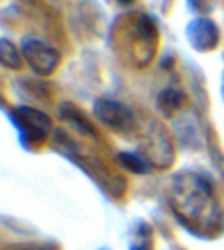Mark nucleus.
I'll list each match as a JSON object with an SVG mask.
<instances>
[{"label":"nucleus","instance_id":"nucleus-9","mask_svg":"<svg viewBox=\"0 0 224 250\" xmlns=\"http://www.w3.org/2000/svg\"><path fill=\"white\" fill-rule=\"evenodd\" d=\"M122 162L130 164V166H132V169H134V171H140V173H144V171H146V167H148V164H144V162H142V158L132 156V154H122Z\"/></svg>","mask_w":224,"mask_h":250},{"label":"nucleus","instance_id":"nucleus-7","mask_svg":"<svg viewBox=\"0 0 224 250\" xmlns=\"http://www.w3.org/2000/svg\"><path fill=\"white\" fill-rule=\"evenodd\" d=\"M22 59H24V55L18 51V47L12 42L0 40V63L6 67H12V69H20Z\"/></svg>","mask_w":224,"mask_h":250},{"label":"nucleus","instance_id":"nucleus-3","mask_svg":"<svg viewBox=\"0 0 224 250\" xmlns=\"http://www.w3.org/2000/svg\"><path fill=\"white\" fill-rule=\"evenodd\" d=\"M22 55L37 75H49L59 65V53L37 40H26L22 45Z\"/></svg>","mask_w":224,"mask_h":250},{"label":"nucleus","instance_id":"nucleus-2","mask_svg":"<svg viewBox=\"0 0 224 250\" xmlns=\"http://www.w3.org/2000/svg\"><path fill=\"white\" fill-rule=\"evenodd\" d=\"M94 114L102 124H106V126L114 132L130 134L136 128V120H134L132 110L128 106H124L122 103L110 101V99H100L94 103Z\"/></svg>","mask_w":224,"mask_h":250},{"label":"nucleus","instance_id":"nucleus-5","mask_svg":"<svg viewBox=\"0 0 224 250\" xmlns=\"http://www.w3.org/2000/svg\"><path fill=\"white\" fill-rule=\"evenodd\" d=\"M146 150H148V158L155 167H167L173 162V146L169 142V136L165 134L163 128L153 126L148 142H146Z\"/></svg>","mask_w":224,"mask_h":250},{"label":"nucleus","instance_id":"nucleus-4","mask_svg":"<svg viewBox=\"0 0 224 250\" xmlns=\"http://www.w3.org/2000/svg\"><path fill=\"white\" fill-rule=\"evenodd\" d=\"M16 122L20 124V128L26 132V136L34 142L45 140L47 134L51 132V120L47 114H43L41 110H36L32 106H20L14 112Z\"/></svg>","mask_w":224,"mask_h":250},{"label":"nucleus","instance_id":"nucleus-1","mask_svg":"<svg viewBox=\"0 0 224 250\" xmlns=\"http://www.w3.org/2000/svg\"><path fill=\"white\" fill-rule=\"evenodd\" d=\"M169 205L175 217L199 236L222 230V213L210 183L195 171L177 173L169 187Z\"/></svg>","mask_w":224,"mask_h":250},{"label":"nucleus","instance_id":"nucleus-8","mask_svg":"<svg viewBox=\"0 0 224 250\" xmlns=\"http://www.w3.org/2000/svg\"><path fill=\"white\" fill-rule=\"evenodd\" d=\"M181 103H183V95L177 91H165L159 99V104L163 106V110H175L181 106Z\"/></svg>","mask_w":224,"mask_h":250},{"label":"nucleus","instance_id":"nucleus-6","mask_svg":"<svg viewBox=\"0 0 224 250\" xmlns=\"http://www.w3.org/2000/svg\"><path fill=\"white\" fill-rule=\"evenodd\" d=\"M189 40L197 49L208 51L218 43V30L210 20H195L189 28Z\"/></svg>","mask_w":224,"mask_h":250},{"label":"nucleus","instance_id":"nucleus-10","mask_svg":"<svg viewBox=\"0 0 224 250\" xmlns=\"http://www.w3.org/2000/svg\"><path fill=\"white\" fill-rule=\"evenodd\" d=\"M134 250H151V248H149V246H136Z\"/></svg>","mask_w":224,"mask_h":250}]
</instances>
